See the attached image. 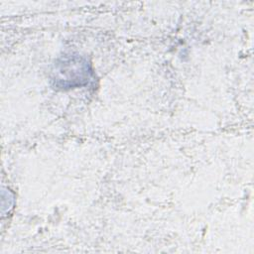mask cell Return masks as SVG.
I'll return each instance as SVG.
<instances>
[{"label": "cell", "instance_id": "6da1fadb", "mask_svg": "<svg viewBox=\"0 0 254 254\" xmlns=\"http://www.w3.org/2000/svg\"><path fill=\"white\" fill-rule=\"evenodd\" d=\"M89 72L88 64L85 61L78 57L67 58L59 64L57 81L63 87L82 85L87 82Z\"/></svg>", "mask_w": 254, "mask_h": 254}]
</instances>
